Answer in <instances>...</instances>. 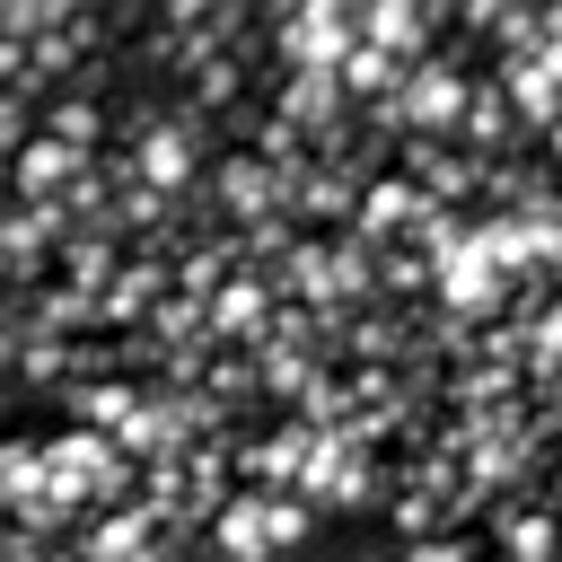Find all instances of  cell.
<instances>
[{
	"instance_id": "1",
	"label": "cell",
	"mask_w": 562,
	"mask_h": 562,
	"mask_svg": "<svg viewBox=\"0 0 562 562\" xmlns=\"http://www.w3.org/2000/svg\"><path fill=\"white\" fill-rule=\"evenodd\" d=\"M404 132H457V114H465V79L457 70H439V61H413V79H404Z\"/></svg>"
}]
</instances>
